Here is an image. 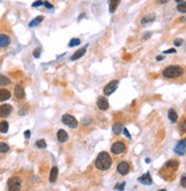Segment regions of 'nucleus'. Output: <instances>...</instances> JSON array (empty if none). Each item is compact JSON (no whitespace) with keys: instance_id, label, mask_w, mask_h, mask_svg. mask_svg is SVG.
Returning a JSON list of instances; mask_svg holds the SVG:
<instances>
[{"instance_id":"4c0bfd02","label":"nucleus","mask_w":186,"mask_h":191,"mask_svg":"<svg viewBox=\"0 0 186 191\" xmlns=\"http://www.w3.org/2000/svg\"><path fill=\"white\" fill-rule=\"evenodd\" d=\"M43 5L47 7V8H53V5L50 2H48V1H46V2H43Z\"/></svg>"},{"instance_id":"aec40b11","label":"nucleus","mask_w":186,"mask_h":191,"mask_svg":"<svg viewBox=\"0 0 186 191\" xmlns=\"http://www.w3.org/2000/svg\"><path fill=\"white\" fill-rule=\"evenodd\" d=\"M168 117H169V119H170V121L176 123L177 119H178V115H177V112H176L174 109H170V110L168 111Z\"/></svg>"},{"instance_id":"4468645a","label":"nucleus","mask_w":186,"mask_h":191,"mask_svg":"<svg viewBox=\"0 0 186 191\" xmlns=\"http://www.w3.org/2000/svg\"><path fill=\"white\" fill-rule=\"evenodd\" d=\"M9 43H11V38L8 36H6V34L0 33V47L1 48L2 47H7Z\"/></svg>"},{"instance_id":"c85d7f7f","label":"nucleus","mask_w":186,"mask_h":191,"mask_svg":"<svg viewBox=\"0 0 186 191\" xmlns=\"http://www.w3.org/2000/svg\"><path fill=\"white\" fill-rule=\"evenodd\" d=\"M37 147L39 149H45L47 147V144H46V142H45V140H39V141H37Z\"/></svg>"},{"instance_id":"7c9ffc66","label":"nucleus","mask_w":186,"mask_h":191,"mask_svg":"<svg viewBox=\"0 0 186 191\" xmlns=\"http://www.w3.org/2000/svg\"><path fill=\"white\" fill-rule=\"evenodd\" d=\"M180 184H182L183 188H186V175H184V176L182 177V180H180Z\"/></svg>"},{"instance_id":"423d86ee","label":"nucleus","mask_w":186,"mask_h":191,"mask_svg":"<svg viewBox=\"0 0 186 191\" xmlns=\"http://www.w3.org/2000/svg\"><path fill=\"white\" fill-rule=\"evenodd\" d=\"M124 150H126V145H124V142H121V141L115 142L111 147V151L113 152L114 155H121Z\"/></svg>"},{"instance_id":"72a5a7b5","label":"nucleus","mask_w":186,"mask_h":191,"mask_svg":"<svg viewBox=\"0 0 186 191\" xmlns=\"http://www.w3.org/2000/svg\"><path fill=\"white\" fill-rule=\"evenodd\" d=\"M24 136H25V138H29L31 136V132L30 130H25L24 132Z\"/></svg>"},{"instance_id":"f704fd0d","label":"nucleus","mask_w":186,"mask_h":191,"mask_svg":"<svg viewBox=\"0 0 186 191\" xmlns=\"http://www.w3.org/2000/svg\"><path fill=\"white\" fill-rule=\"evenodd\" d=\"M182 43H183V40H182V39H176V40H175L176 46H180Z\"/></svg>"},{"instance_id":"4be33fe9","label":"nucleus","mask_w":186,"mask_h":191,"mask_svg":"<svg viewBox=\"0 0 186 191\" xmlns=\"http://www.w3.org/2000/svg\"><path fill=\"white\" fill-rule=\"evenodd\" d=\"M8 128H9V126H8V123L7 121H1L0 123V133H2V134H6L7 132H8Z\"/></svg>"},{"instance_id":"9b49d317","label":"nucleus","mask_w":186,"mask_h":191,"mask_svg":"<svg viewBox=\"0 0 186 191\" xmlns=\"http://www.w3.org/2000/svg\"><path fill=\"white\" fill-rule=\"evenodd\" d=\"M14 95L16 96V98L22 100L25 97V92H24V88L21 85H17L15 87V91H14Z\"/></svg>"},{"instance_id":"7ed1b4c3","label":"nucleus","mask_w":186,"mask_h":191,"mask_svg":"<svg viewBox=\"0 0 186 191\" xmlns=\"http://www.w3.org/2000/svg\"><path fill=\"white\" fill-rule=\"evenodd\" d=\"M22 187L21 179L17 176H13L8 180V190L9 191H20Z\"/></svg>"},{"instance_id":"0eeeda50","label":"nucleus","mask_w":186,"mask_h":191,"mask_svg":"<svg viewBox=\"0 0 186 191\" xmlns=\"http://www.w3.org/2000/svg\"><path fill=\"white\" fill-rule=\"evenodd\" d=\"M97 106H98V109L102 110V111L107 110V109H109V101H107V98H106L105 96H99V97L97 98Z\"/></svg>"},{"instance_id":"1a4fd4ad","label":"nucleus","mask_w":186,"mask_h":191,"mask_svg":"<svg viewBox=\"0 0 186 191\" xmlns=\"http://www.w3.org/2000/svg\"><path fill=\"white\" fill-rule=\"evenodd\" d=\"M175 152L178 155H184L186 152V138L179 141L177 143V145L175 147Z\"/></svg>"},{"instance_id":"a19ab883","label":"nucleus","mask_w":186,"mask_h":191,"mask_svg":"<svg viewBox=\"0 0 186 191\" xmlns=\"http://www.w3.org/2000/svg\"><path fill=\"white\" fill-rule=\"evenodd\" d=\"M167 1H168V0H158V2H160V4H165Z\"/></svg>"},{"instance_id":"6e6552de","label":"nucleus","mask_w":186,"mask_h":191,"mask_svg":"<svg viewBox=\"0 0 186 191\" xmlns=\"http://www.w3.org/2000/svg\"><path fill=\"white\" fill-rule=\"evenodd\" d=\"M116 170H118V172H119L121 175H127V174L129 173L130 166H129V164H128V162H126V161H121V162L118 165Z\"/></svg>"},{"instance_id":"bb28decb","label":"nucleus","mask_w":186,"mask_h":191,"mask_svg":"<svg viewBox=\"0 0 186 191\" xmlns=\"http://www.w3.org/2000/svg\"><path fill=\"white\" fill-rule=\"evenodd\" d=\"M81 43V40L80 39H78V38H73L71 39V41L69 43V47H74V46H78V45H80Z\"/></svg>"},{"instance_id":"412c9836","label":"nucleus","mask_w":186,"mask_h":191,"mask_svg":"<svg viewBox=\"0 0 186 191\" xmlns=\"http://www.w3.org/2000/svg\"><path fill=\"white\" fill-rule=\"evenodd\" d=\"M119 4H120V0H110V13H114L116 11Z\"/></svg>"},{"instance_id":"ddd939ff","label":"nucleus","mask_w":186,"mask_h":191,"mask_svg":"<svg viewBox=\"0 0 186 191\" xmlns=\"http://www.w3.org/2000/svg\"><path fill=\"white\" fill-rule=\"evenodd\" d=\"M138 181L142 183V184H145V185H150V184H152V179H151V175H150V173H146L144 175H142Z\"/></svg>"},{"instance_id":"2f4dec72","label":"nucleus","mask_w":186,"mask_h":191,"mask_svg":"<svg viewBox=\"0 0 186 191\" xmlns=\"http://www.w3.org/2000/svg\"><path fill=\"white\" fill-rule=\"evenodd\" d=\"M42 4H43V2H42L41 0H38V1L33 2V4H32V6H33V7H39V6H41Z\"/></svg>"},{"instance_id":"20e7f679","label":"nucleus","mask_w":186,"mask_h":191,"mask_svg":"<svg viewBox=\"0 0 186 191\" xmlns=\"http://www.w3.org/2000/svg\"><path fill=\"white\" fill-rule=\"evenodd\" d=\"M62 123L64 124V125L69 126L70 128H75L77 126H78V120L73 117V116L69 115V113L64 115V116L62 117Z\"/></svg>"},{"instance_id":"58836bf2","label":"nucleus","mask_w":186,"mask_h":191,"mask_svg":"<svg viewBox=\"0 0 186 191\" xmlns=\"http://www.w3.org/2000/svg\"><path fill=\"white\" fill-rule=\"evenodd\" d=\"M150 37H151V32H148V33L144 34V37H143V38H144V39H147V38H150Z\"/></svg>"},{"instance_id":"e433bc0d","label":"nucleus","mask_w":186,"mask_h":191,"mask_svg":"<svg viewBox=\"0 0 186 191\" xmlns=\"http://www.w3.org/2000/svg\"><path fill=\"white\" fill-rule=\"evenodd\" d=\"M122 130H124V134H126V136H127V138H131V136H130V134H129V132H128V129H126V128H124Z\"/></svg>"},{"instance_id":"f03ea898","label":"nucleus","mask_w":186,"mask_h":191,"mask_svg":"<svg viewBox=\"0 0 186 191\" xmlns=\"http://www.w3.org/2000/svg\"><path fill=\"white\" fill-rule=\"evenodd\" d=\"M163 77L168 78V79H173V78H178L183 74V69L178 65H170V66H167L165 70H163Z\"/></svg>"},{"instance_id":"f257e3e1","label":"nucleus","mask_w":186,"mask_h":191,"mask_svg":"<svg viewBox=\"0 0 186 191\" xmlns=\"http://www.w3.org/2000/svg\"><path fill=\"white\" fill-rule=\"evenodd\" d=\"M95 165H96V167H97L98 170H106L111 167V165H112V159H111V157H110V155H109L107 152L103 151V152H101V153L97 156V159H96Z\"/></svg>"},{"instance_id":"c9c22d12","label":"nucleus","mask_w":186,"mask_h":191,"mask_svg":"<svg viewBox=\"0 0 186 191\" xmlns=\"http://www.w3.org/2000/svg\"><path fill=\"white\" fill-rule=\"evenodd\" d=\"M163 53L165 54H171V53H176V51L174 49V48H170V49H168V51H165Z\"/></svg>"},{"instance_id":"9d476101","label":"nucleus","mask_w":186,"mask_h":191,"mask_svg":"<svg viewBox=\"0 0 186 191\" xmlns=\"http://www.w3.org/2000/svg\"><path fill=\"white\" fill-rule=\"evenodd\" d=\"M11 104H2L0 106V116L2 117H8L11 113Z\"/></svg>"},{"instance_id":"a878e982","label":"nucleus","mask_w":186,"mask_h":191,"mask_svg":"<svg viewBox=\"0 0 186 191\" xmlns=\"http://www.w3.org/2000/svg\"><path fill=\"white\" fill-rule=\"evenodd\" d=\"M7 151H9V147H8L6 143L0 142V152H1V153H6Z\"/></svg>"},{"instance_id":"a211bd4d","label":"nucleus","mask_w":186,"mask_h":191,"mask_svg":"<svg viewBox=\"0 0 186 191\" xmlns=\"http://www.w3.org/2000/svg\"><path fill=\"white\" fill-rule=\"evenodd\" d=\"M122 129H124V126H122L121 123H115L113 125V127H112V132H113V134H115V135H119L122 132Z\"/></svg>"},{"instance_id":"393cba45","label":"nucleus","mask_w":186,"mask_h":191,"mask_svg":"<svg viewBox=\"0 0 186 191\" xmlns=\"http://www.w3.org/2000/svg\"><path fill=\"white\" fill-rule=\"evenodd\" d=\"M177 11H179V13H186V1L179 2L177 5Z\"/></svg>"},{"instance_id":"cd10ccee","label":"nucleus","mask_w":186,"mask_h":191,"mask_svg":"<svg viewBox=\"0 0 186 191\" xmlns=\"http://www.w3.org/2000/svg\"><path fill=\"white\" fill-rule=\"evenodd\" d=\"M179 130L183 132V133H185L186 132V119H183V120L180 121V124H179Z\"/></svg>"},{"instance_id":"b1692460","label":"nucleus","mask_w":186,"mask_h":191,"mask_svg":"<svg viewBox=\"0 0 186 191\" xmlns=\"http://www.w3.org/2000/svg\"><path fill=\"white\" fill-rule=\"evenodd\" d=\"M11 84V79L5 77V76H0V87L2 86H7Z\"/></svg>"},{"instance_id":"c03bdc74","label":"nucleus","mask_w":186,"mask_h":191,"mask_svg":"<svg viewBox=\"0 0 186 191\" xmlns=\"http://www.w3.org/2000/svg\"><path fill=\"white\" fill-rule=\"evenodd\" d=\"M160 191H165V190H160Z\"/></svg>"},{"instance_id":"c756f323","label":"nucleus","mask_w":186,"mask_h":191,"mask_svg":"<svg viewBox=\"0 0 186 191\" xmlns=\"http://www.w3.org/2000/svg\"><path fill=\"white\" fill-rule=\"evenodd\" d=\"M124 185H126V183L124 182H121V183H119V184H116L115 187H114V189L118 191H122L124 189Z\"/></svg>"},{"instance_id":"dca6fc26","label":"nucleus","mask_w":186,"mask_h":191,"mask_svg":"<svg viewBox=\"0 0 186 191\" xmlns=\"http://www.w3.org/2000/svg\"><path fill=\"white\" fill-rule=\"evenodd\" d=\"M11 97V92L8 89H0V102H4V101H7L8 98Z\"/></svg>"},{"instance_id":"ea45409f","label":"nucleus","mask_w":186,"mask_h":191,"mask_svg":"<svg viewBox=\"0 0 186 191\" xmlns=\"http://www.w3.org/2000/svg\"><path fill=\"white\" fill-rule=\"evenodd\" d=\"M156 60L158 61H162L163 60V56H156Z\"/></svg>"},{"instance_id":"37998d69","label":"nucleus","mask_w":186,"mask_h":191,"mask_svg":"<svg viewBox=\"0 0 186 191\" xmlns=\"http://www.w3.org/2000/svg\"><path fill=\"white\" fill-rule=\"evenodd\" d=\"M183 1H185V0H176V2H178V4L179 2H183Z\"/></svg>"},{"instance_id":"5701e85b","label":"nucleus","mask_w":186,"mask_h":191,"mask_svg":"<svg viewBox=\"0 0 186 191\" xmlns=\"http://www.w3.org/2000/svg\"><path fill=\"white\" fill-rule=\"evenodd\" d=\"M43 21V17L42 16H38V17H35L34 20H32L30 23H29V26H37L39 23H41V22Z\"/></svg>"},{"instance_id":"f8f14e48","label":"nucleus","mask_w":186,"mask_h":191,"mask_svg":"<svg viewBox=\"0 0 186 191\" xmlns=\"http://www.w3.org/2000/svg\"><path fill=\"white\" fill-rule=\"evenodd\" d=\"M87 46L88 45H86L83 48H81V49H79V51H77L75 53L73 54L72 56H71V61H77V60H79V58H81L83 55H84V53H86V49H87Z\"/></svg>"},{"instance_id":"39448f33","label":"nucleus","mask_w":186,"mask_h":191,"mask_svg":"<svg viewBox=\"0 0 186 191\" xmlns=\"http://www.w3.org/2000/svg\"><path fill=\"white\" fill-rule=\"evenodd\" d=\"M118 85H119V81L118 80H112V81H110L107 85L104 87V95L105 96H109L111 95L112 93H114L115 92V89L118 88Z\"/></svg>"},{"instance_id":"473e14b6","label":"nucleus","mask_w":186,"mask_h":191,"mask_svg":"<svg viewBox=\"0 0 186 191\" xmlns=\"http://www.w3.org/2000/svg\"><path fill=\"white\" fill-rule=\"evenodd\" d=\"M33 56H34V57H37V58L40 56V48H37V49L34 51V53H33Z\"/></svg>"},{"instance_id":"f3484780","label":"nucleus","mask_w":186,"mask_h":191,"mask_svg":"<svg viewBox=\"0 0 186 191\" xmlns=\"http://www.w3.org/2000/svg\"><path fill=\"white\" fill-rule=\"evenodd\" d=\"M57 176H58V168L56 166H54L52 170H50V174H49V181L54 183L55 181L57 180Z\"/></svg>"},{"instance_id":"79ce46f5","label":"nucleus","mask_w":186,"mask_h":191,"mask_svg":"<svg viewBox=\"0 0 186 191\" xmlns=\"http://www.w3.org/2000/svg\"><path fill=\"white\" fill-rule=\"evenodd\" d=\"M186 21V17H182L180 19V22H185Z\"/></svg>"},{"instance_id":"6ab92c4d","label":"nucleus","mask_w":186,"mask_h":191,"mask_svg":"<svg viewBox=\"0 0 186 191\" xmlns=\"http://www.w3.org/2000/svg\"><path fill=\"white\" fill-rule=\"evenodd\" d=\"M154 20H155V14H148V15H146V16H144V17L142 19V24L145 25V24H147V23L153 22Z\"/></svg>"},{"instance_id":"2eb2a0df","label":"nucleus","mask_w":186,"mask_h":191,"mask_svg":"<svg viewBox=\"0 0 186 191\" xmlns=\"http://www.w3.org/2000/svg\"><path fill=\"white\" fill-rule=\"evenodd\" d=\"M67 138H69V135H67V133H66L64 129H60V130L57 132V140H58L61 143L66 142Z\"/></svg>"}]
</instances>
